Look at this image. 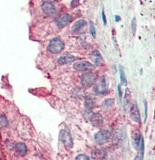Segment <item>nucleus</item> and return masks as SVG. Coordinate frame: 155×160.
I'll return each instance as SVG.
<instances>
[{
    "mask_svg": "<svg viewBox=\"0 0 155 160\" xmlns=\"http://www.w3.org/2000/svg\"><path fill=\"white\" fill-rule=\"evenodd\" d=\"M64 48V42L59 38H55L52 39L48 45V50L53 54L60 53L63 50Z\"/></svg>",
    "mask_w": 155,
    "mask_h": 160,
    "instance_id": "f257e3e1",
    "label": "nucleus"
},
{
    "mask_svg": "<svg viewBox=\"0 0 155 160\" xmlns=\"http://www.w3.org/2000/svg\"><path fill=\"white\" fill-rule=\"evenodd\" d=\"M60 139L66 149H70L73 147V141L71 134L66 129H63L60 132Z\"/></svg>",
    "mask_w": 155,
    "mask_h": 160,
    "instance_id": "f03ea898",
    "label": "nucleus"
},
{
    "mask_svg": "<svg viewBox=\"0 0 155 160\" xmlns=\"http://www.w3.org/2000/svg\"><path fill=\"white\" fill-rule=\"evenodd\" d=\"M111 133L109 131L101 130L98 132L94 134V139L95 142L99 144H103L110 139Z\"/></svg>",
    "mask_w": 155,
    "mask_h": 160,
    "instance_id": "7ed1b4c3",
    "label": "nucleus"
},
{
    "mask_svg": "<svg viewBox=\"0 0 155 160\" xmlns=\"http://www.w3.org/2000/svg\"><path fill=\"white\" fill-rule=\"evenodd\" d=\"M96 75L91 73H88L84 75H82L81 77V84L83 87H91L93 85L96 81Z\"/></svg>",
    "mask_w": 155,
    "mask_h": 160,
    "instance_id": "20e7f679",
    "label": "nucleus"
},
{
    "mask_svg": "<svg viewBox=\"0 0 155 160\" xmlns=\"http://www.w3.org/2000/svg\"><path fill=\"white\" fill-rule=\"evenodd\" d=\"M72 17L68 14H64L55 19V24L58 28H63L71 22Z\"/></svg>",
    "mask_w": 155,
    "mask_h": 160,
    "instance_id": "39448f33",
    "label": "nucleus"
},
{
    "mask_svg": "<svg viewBox=\"0 0 155 160\" xmlns=\"http://www.w3.org/2000/svg\"><path fill=\"white\" fill-rule=\"evenodd\" d=\"M94 91L98 94H105L107 93V86H106V78L104 76H102L100 81L95 85Z\"/></svg>",
    "mask_w": 155,
    "mask_h": 160,
    "instance_id": "423d86ee",
    "label": "nucleus"
},
{
    "mask_svg": "<svg viewBox=\"0 0 155 160\" xmlns=\"http://www.w3.org/2000/svg\"><path fill=\"white\" fill-rule=\"evenodd\" d=\"M129 114L131 118L134 121V122H136V123L141 122L140 113H139V108H138V106L136 103H134V104L131 106V108H130Z\"/></svg>",
    "mask_w": 155,
    "mask_h": 160,
    "instance_id": "0eeeda50",
    "label": "nucleus"
},
{
    "mask_svg": "<svg viewBox=\"0 0 155 160\" xmlns=\"http://www.w3.org/2000/svg\"><path fill=\"white\" fill-rule=\"evenodd\" d=\"M73 67L78 71H86L94 68V65L88 61H81L75 63Z\"/></svg>",
    "mask_w": 155,
    "mask_h": 160,
    "instance_id": "6e6552de",
    "label": "nucleus"
},
{
    "mask_svg": "<svg viewBox=\"0 0 155 160\" xmlns=\"http://www.w3.org/2000/svg\"><path fill=\"white\" fill-rule=\"evenodd\" d=\"M91 123L94 127H101L103 124V118L101 114L99 113L92 114L91 116Z\"/></svg>",
    "mask_w": 155,
    "mask_h": 160,
    "instance_id": "1a4fd4ad",
    "label": "nucleus"
},
{
    "mask_svg": "<svg viewBox=\"0 0 155 160\" xmlns=\"http://www.w3.org/2000/svg\"><path fill=\"white\" fill-rule=\"evenodd\" d=\"M42 10L48 15H53L56 12L55 5L50 2H45L42 5Z\"/></svg>",
    "mask_w": 155,
    "mask_h": 160,
    "instance_id": "9d476101",
    "label": "nucleus"
},
{
    "mask_svg": "<svg viewBox=\"0 0 155 160\" xmlns=\"http://www.w3.org/2000/svg\"><path fill=\"white\" fill-rule=\"evenodd\" d=\"M142 135L141 134L139 130H136L132 134V144L134 148L136 150L139 149V143H140L141 137Z\"/></svg>",
    "mask_w": 155,
    "mask_h": 160,
    "instance_id": "9b49d317",
    "label": "nucleus"
},
{
    "mask_svg": "<svg viewBox=\"0 0 155 160\" xmlns=\"http://www.w3.org/2000/svg\"><path fill=\"white\" fill-rule=\"evenodd\" d=\"M106 151L101 149H95L91 152V157L93 159H103L106 158Z\"/></svg>",
    "mask_w": 155,
    "mask_h": 160,
    "instance_id": "f8f14e48",
    "label": "nucleus"
},
{
    "mask_svg": "<svg viewBox=\"0 0 155 160\" xmlns=\"http://www.w3.org/2000/svg\"><path fill=\"white\" fill-rule=\"evenodd\" d=\"M91 60H93V62L96 65H101L102 64V62H103L102 56L98 50H94L93 52L91 53Z\"/></svg>",
    "mask_w": 155,
    "mask_h": 160,
    "instance_id": "ddd939ff",
    "label": "nucleus"
},
{
    "mask_svg": "<svg viewBox=\"0 0 155 160\" xmlns=\"http://www.w3.org/2000/svg\"><path fill=\"white\" fill-rule=\"evenodd\" d=\"M15 149L19 156H25L27 152V148L25 144L23 142H19L15 145Z\"/></svg>",
    "mask_w": 155,
    "mask_h": 160,
    "instance_id": "4468645a",
    "label": "nucleus"
},
{
    "mask_svg": "<svg viewBox=\"0 0 155 160\" xmlns=\"http://www.w3.org/2000/svg\"><path fill=\"white\" fill-rule=\"evenodd\" d=\"M75 60V58L73 56H70V55H66V56H60L59 58H58V62L60 65H65L67 64V63H72Z\"/></svg>",
    "mask_w": 155,
    "mask_h": 160,
    "instance_id": "2eb2a0df",
    "label": "nucleus"
},
{
    "mask_svg": "<svg viewBox=\"0 0 155 160\" xmlns=\"http://www.w3.org/2000/svg\"><path fill=\"white\" fill-rule=\"evenodd\" d=\"M86 24V22L83 20H78V21L74 23V24L72 27V30H73V32H77L79 31L81 28L84 27V26Z\"/></svg>",
    "mask_w": 155,
    "mask_h": 160,
    "instance_id": "dca6fc26",
    "label": "nucleus"
},
{
    "mask_svg": "<svg viewBox=\"0 0 155 160\" xmlns=\"http://www.w3.org/2000/svg\"><path fill=\"white\" fill-rule=\"evenodd\" d=\"M139 154L138 156H140L139 157V159H144V138L142 136L140 140V143H139Z\"/></svg>",
    "mask_w": 155,
    "mask_h": 160,
    "instance_id": "f3484780",
    "label": "nucleus"
},
{
    "mask_svg": "<svg viewBox=\"0 0 155 160\" xmlns=\"http://www.w3.org/2000/svg\"><path fill=\"white\" fill-rule=\"evenodd\" d=\"M0 126L2 127H7L8 126V121L6 116L4 115H0Z\"/></svg>",
    "mask_w": 155,
    "mask_h": 160,
    "instance_id": "a211bd4d",
    "label": "nucleus"
},
{
    "mask_svg": "<svg viewBox=\"0 0 155 160\" xmlns=\"http://www.w3.org/2000/svg\"><path fill=\"white\" fill-rule=\"evenodd\" d=\"M119 69V72H120V78H121V81L123 84L124 85H127V78H126L125 73H124V71L123 70V67L121 66H120Z\"/></svg>",
    "mask_w": 155,
    "mask_h": 160,
    "instance_id": "6ab92c4d",
    "label": "nucleus"
},
{
    "mask_svg": "<svg viewBox=\"0 0 155 160\" xmlns=\"http://www.w3.org/2000/svg\"><path fill=\"white\" fill-rule=\"evenodd\" d=\"M130 100H131V92H130V90L129 88H127L125 92V96H124V102H125L126 104L129 105Z\"/></svg>",
    "mask_w": 155,
    "mask_h": 160,
    "instance_id": "aec40b11",
    "label": "nucleus"
},
{
    "mask_svg": "<svg viewBox=\"0 0 155 160\" xmlns=\"http://www.w3.org/2000/svg\"><path fill=\"white\" fill-rule=\"evenodd\" d=\"M115 100L113 99H109L107 100H105L103 103V106L105 108H109V107H111L114 103Z\"/></svg>",
    "mask_w": 155,
    "mask_h": 160,
    "instance_id": "412c9836",
    "label": "nucleus"
},
{
    "mask_svg": "<svg viewBox=\"0 0 155 160\" xmlns=\"http://www.w3.org/2000/svg\"><path fill=\"white\" fill-rule=\"evenodd\" d=\"M90 32H91V35L93 36V38H95V27L94 25V23L92 21L90 22Z\"/></svg>",
    "mask_w": 155,
    "mask_h": 160,
    "instance_id": "4be33fe9",
    "label": "nucleus"
},
{
    "mask_svg": "<svg viewBox=\"0 0 155 160\" xmlns=\"http://www.w3.org/2000/svg\"><path fill=\"white\" fill-rule=\"evenodd\" d=\"M136 18H134L131 21V30L134 35L136 32Z\"/></svg>",
    "mask_w": 155,
    "mask_h": 160,
    "instance_id": "5701e85b",
    "label": "nucleus"
},
{
    "mask_svg": "<svg viewBox=\"0 0 155 160\" xmlns=\"http://www.w3.org/2000/svg\"><path fill=\"white\" fill-rule=\"evenodd\" d=\"M89 157H87L86 155H85V154H78V155L77 156V157H76V159H78V160H88L89 159Z\"/></svg>",
    "mask_w": 155,
    "mask_h": 160,
    "instance_id": "b1692460",
    "label": "nucleus"
},
{
    "mask_svg": "<svg viewBox=\"0 0 155 160\" xmlns=\"http://www.w3.org/2000/svg\"><path fill=\"white\" fill-rule=\"evenodd\" d=\"M144 122H146V118H147V103L144 101Z\"/></svg>",
    "mask_w": 155,
    "mask_h": 160,
    "instance_id": "393cba45",
    "label": "nucleus"
},
{
    "mask_svg": "<svg viewBox=\"0 0 155 160\" xmlns=\"http://www.w3.org/2000/svg\"><path fill=\"white\" fill-rule=\"evenodd\" d=\"M118 93H119V99L120 100H121V97H122V92H121V88L120 84L118 85Z\"/></svg>",
    "mask_w": 155,
    "mask_h": 160,
    "instance_id": "a878e982",
    "label": "nucleus"
},
{
    "mask_svg": "<svg viewBox=\"0 0 155 160\" xmlns=\"http://www.w3.org/2000/svg\"><path fill=\"white\" fill-rule=\"evenodd\" d=\"M102 19H103V24H104V25H106V15H105L104 10H103V11H102Z\"/></svg>",
    "mask_w": 155,
    "mask_h": 160,
    "instance_id": "bb28decb",
    "label": "nucleus"
},
{
    "mask_svg": "<svg viewBox=\"0 0 155 160\" xmlns=\"http://www.w3.org/2000/svg\"><path fill=\"white\" fill-rule=\"evenodd\" d=\"M119 20H120V17L117 16V15H116V21L118 22V21H119Z\"/></svg>",
    "mask_w": 155,
    "mask_h": 160,
    "instance_id": "cd10ccee",
    "label": "nucleus"
}]
</instances>
